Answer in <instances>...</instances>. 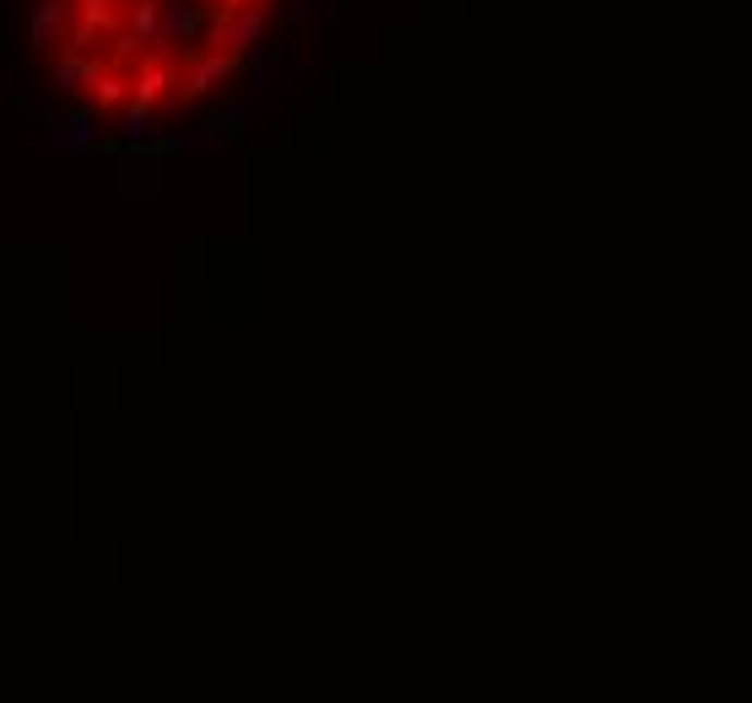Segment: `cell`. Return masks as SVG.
<instances>
[{"label":"cell","mask_w":752,"mask_h":703,"mask_svg":"<svg viewBox=\"0 0 752 703\" xmlns=\"http://www.w3.org/2000/svg\"><path fill=\"white\" fill-rule=\"evenodd\" d=\"M60 141H65V146H87V141H93V114H71Z\"/></svg>","instance_id":"7"},{"label":"cell","mask_w":752,"mask_h":703,"mask_svg":"<svg viewBox=\"0 0 752 703\" xmlns=\"http://www.w3.org/2000/svg\"><path fill=\"white\" fill-rule=\"evenodd\" d=\"M314 11H319V0H293V22H303V27L314 22Z\"/></svg>","instance_id":"9"},{"label":"cell","mask_w":752,"mask_h":703,"mask_svg":"<svg viewBox=\"0 0 752 703\" xmlns=\"http://www.w3.org/2000/svg\"><path fill=\"white\" fill-rule=\"evenodd\" d=\"M239 76V60L233 54H217V49H190V71H184V98H206L211 87L233 82Z\"/></svg>","instance_id":"2"},{"label":"cell","mask_w":752,"mask_h":703,"mask_svg":"<svg viewBox=\"0 0 752 703\" xmlns=\"http://www.w3.org/2000/svg\"><path fill=\"white\" fill-rule=\"evenodd\" d=\"M173 87H179V71H173L162 54H147V60L136 65V76H131V104L151 114V109H162V104H168V93H173Z\"/></svg>","instance_id":"1"},{"label":"cell","mask_w":752,"mask_h":703,"mask_svg":"<svg viewBox=\"0 0 752 703\" xmlns=\"http://www.w3.org/2000/svg\"><path fill=\"white\" fill-rule=\"evenodd\" d=\"M87 93H93L98 109H125V104H131V82H125L114 65H98L93 82H87Z\"/></svg>","instance_id":"5"},{"label":"cell","mask_w":752,"mask_h":703,"mask_svg":"<svg viewBox=\"0 0 752 703\" xmlns=\"http://www.w3.org/2000/svg\"><path fill=\"white\" fill-rule=\"evenodd\" d=\"M206 11V0H162V44H195Z\"/></svg>","instance_id":"4"},{"label":"cell","mask_w":752,"mask_h":703,"mask_svg":"<svg viewBox=\"0 0 752 703\" xmlns=\"http://www.w3.org/2000/svg\"><path fill=\"white\" fill-rule=\"evenodd\" d=\"M93 71H98V60H93V54H82V49H60V60H54V82H60L65 93L87 87V82H93Z\"/></svg>","instance_id":"6"},{"label":"cell","mask_w":752,"mask_h":703,"mask_svg":"<svg viewBox=\"0 0 752 703\" xmlns=\"http://www.w3.org/2000/svg\"><path fill=\"white\" fill-rule=\"evenodd\" d=\"M120 125H125V141H142L147 136V109L125 104V109H120Z\"/></svg>","instance_id":"8"},{"label":"cell","mask_w":752,"mask_h":703,"mask_svg":"<svg viewBox=\"0 0 752 703\" xmlns=\"http://www.w3.org/2000/svg\"><path fill=\"white\" fill-rule=\"evenodd\" d=\"M65 33H71V5H65V0H38L33 16H27V38H33V49H60Z\"/></svg>","instance_id":"3"},{"label":"cell","mask_w":752,"mask_h":703,"mask_svg":"<svg viewBox=\"0 0 752 703\" xmlns=\"http://www.w3.org/2000/svg\"><path fill=\"white\" fill-rule=\"evenodd\" d=\"M244 5H255V0H222V11H244Z\"/></svg>","instance_id":"10"}]
</instances>
